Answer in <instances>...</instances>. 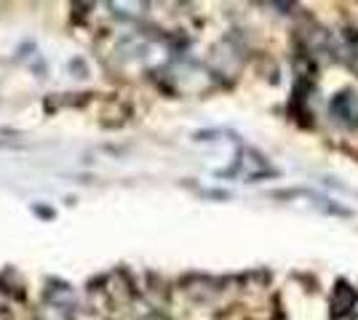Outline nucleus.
Returning a JSON list of instances; mask_svg holds the SVG:
<instances>
[{"mask_svg": "<svg viewBox=\"0 0 358 320\" xmlns=\"http://www.w3.org/2000/svg\"><path fill=\"white\" fill-rule=\"evenodd\" d=\"M334 51H337V56H340L353 73H358V32L356 30H345L343 38H340V43L334 46Z\"/></svg>", "mask_w": 358, "mask_h": 320, "instance_id": "nucleus-3", "label": "nucleus"}, {"mask_svg": "<svg viewBox=\"0 0 358 320\" xmlns=\"http://www.w3.org/2000/svg\"><path fill=\"white\" fill-rule=\"evenodd\" d=\"M329 115L337 125H343L348 131L358 128V93L345 89V91L334 93V99L329 102Z\"/></svg>", "mask_w": 358, "mask_h": 320, "instance_id": "nucleus-1", "label": "nucleus"}, {"mask_svg": "<svg viewBox=\"0 0 358 320\" xmlns=\"http://www.w3.org/2000/svg\"><path fill=\"white\" fill-rule=\"evenodd\" d=\"M356 320H358V318H356Z\"/></svg>", "mask_w": 358, "mask_h": 320, "instance_id": "nucleus-4", "label": "nucleus"}, {"mask_svg": "<svg viewBox=\"0 0 358 320\" xmlns=\"http://www.w3.org/2000/svg\"><path fill=\"white\" fill-rule=\"evenodd\" d=\"M356 299H358L356 289H350L345 280H340V283L334 286V291H331V310H329V318L331 320L348 318V315L353 312V307H356Z\"/></svg>", "mask_w": 358, "mask_h": 320, "instance_id": "nucleus-2", "label": "nucleus"}]
</instances>
